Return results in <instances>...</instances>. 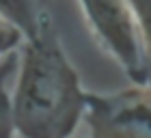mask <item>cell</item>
Returning <instances> with one entry per match:
<instances>
[{"label":"cell","mask_w":151,"mask_h":138,"mask_svg":"<svg viewBox=\"0 0 151 138\" xmlns=\"http://www.w3.org/2000/svg\"><path fill=\"white\" fill-rule=\"evenodd\" d=\"M11 112L22 138H69L86 112V93L47 13L39 32L26 39Z\"/></svg>","instance_id":"6da1fadb"},{"label":"cell","mask_w":151,"mask_h":138,"mask_svg":"<svg viewBox=\"0 0 151 138\" xmlns=\"http://www.w3.org/2000/svg\"><path fill=\"white\" fill-rule=\"evenodd\" d=\"M95 39L136 84H147L140 30L129 0H80Z\"/></svg>","instance_id":"7a4b0ae2"},{"label":"cell","mask_w":151,"mask_h":138,"mask_svg":"<svg viewBox=\"0 0 151 138\" xmlns=\"http://www.w3.org/2000/svg\"><path fill=\"white\" fill-rule=\"evenodd\" d=\"M91 138H151V86L136 84L114 95L86 93Z\"/></svg>","instance_id":"3957f363"},{"label":"cell","mask_w":151,"mask_h":138,"mask_svg":"<svg viewBox=\"0 0 151 138\" xmlns=\"http://www.w3.org/2000/svg\"><path fill=\"white\" fill-rule=\"evenodd\" d=\"M43 13L35 0H0V17L22 30L24 41L39 32Z\"/></svg>","instance_id":"277c9868"},{"label":"cell","mask_w":151,"mask_h":138,"mask_svg":"<svg viewBox=\"0 0 151 138\" xmlns=\"http://www.w3.org/2000/svg\"><path fill=\"white\" fill-rule=\"evenodd\" d=\"M19 54L11 52L0 58V138H11L15 132L11 112V95H9V80L17 69Z\"/></svg>","instance_id":"5b68a950"},{"label":"cell","mask_w":151,"mask_h":138,"mask_svg":"<svg viewBox=\"0 0 151 138\" xmlns=\"http://www.w3.org/2000/svg\"><path fill=\"white\" fill-rule=\"evenodd\" d=\"M138 22L142 52H145V67H147V84L151 86V0H129Z\"/></svg>","instance_id":"8992f818"},{"label":"cell","mask_w":151,"mask_h":138,"mask_svg":"<svg viewBox=\"0 0 151 138\" xmlns=\"http://www.w3.org/2000/svg\"><path fill=\"white\" fill-rule=\"evenodd\" d=\"M22 39H24L22 30L0 17V58L11 54V52H15V47L22 43Z\"/></svg>","instance_id":"52a82bcc"}]
</instances>
